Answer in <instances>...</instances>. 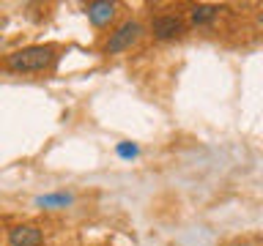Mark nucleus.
<instances>
[{"label": "nucleus", "mask_w": 263, "mask_h": 246, "mask_svg": "<svg viewBox=\"0 0 263 246\" xmlns=\"http://www.w3.org/2000/svg\"><path fill=\"white\" fill-rule=\"evenodd\" d=\"M8 243L11 246H41L44 243V233L36 224H20L8 233Z\"/></svg>", "instance_id": "nucleus-4"}, {"label": "nucleus", "mask_w": 263, "mask_h": 246, "mask_svg": "<svg viewBox=\"0 0 263 246\" xmlns=\"http://www.w3.org/2000/svg\"><path fill=\"white\" fill-rule=\"evenodd\" d=\"M115 3H110V0H96V3H90L88 6V16H90V22L93 25H104V22H110L112 16H115Z\"/></svg>", "instance_id": "nucleus-5"}, {"label": "nucleus", "mask_w": 263, "mask_h": 246, "mask_svg": "<svg viewBox=\"0 0 263 246\" xmlns=\"http://www.w3.org/2000/svg\"><path fill=\"white\" fill-rule=\"evenodd\" d=\"M140 25L137 22H123L115 33H110V38H107V44H104V52L107 55H118L123 52V49H129L135 41L140 38Z\"/></svg>", "instance_id": "nucleus-2"}, {"label": "nucleus", "mask_w": 263, "mask_h": 246, "mask_svg": "<svg viewBox=\"0 0 263 246\" xmlns=\"http://www.w3.org/2000/svg\"><path fill=\"white\" fill-rule=\"evenodd\" d=\"M58 49L52 44H33V47H25V49H16V52L8 55L6 66L16 74H28V71H44L55 63V55Z\"/></svg>", "instance_id": "nucleus-1"}, {"label": "nucleus", "mask_w": 263, "mask_h": 246, "mask_svg": "<svg viewBox=\"0 0 263 246\" xmlns=\"http://www.w3.org/2000/svg\"><path fill=\"white\" fill-rule=\"evenodd\" d=\"M184 19L176 14H159V16H154L151 19V33L159 41H170V38H178L181 33H184Z\"/></svg>", "instance_id": "nucleus-3"}, {"label": "nucleus", "mask_w": 263, "mask_h": 246, "mask_svg": "<svg viewBox=\"0 0 263 246\" xmlns=\"http://www.w3.org/2000/svg\"><path fill=\"white\" fill-rule=\"evenodd\" d=\"M137 148L135 145H121V156H135Z\"/></svg>", "instance_id": "nucleus-7"}, {"label": "nucleus", "mask_w": 263, "mask_h": 246, "mask_svg": "<svg viewBox=\"0 0 263 246\" xmlns=\"http://www.w3.org/2000/svg\"><path fill=\"white\" fill-rule=\"evenodd\" d=\"M217 16H219V6H209V3L192 6V11H189V19L195 25H211Z\"/></svg>", "instance_id": "nucleus-6"}]
</instances>
